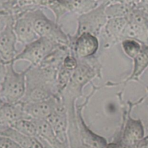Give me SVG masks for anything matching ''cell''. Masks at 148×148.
Segmentation results:
<instances>
[{
    "mask_svg": "<svg viewBox=\"0 0 148 148\" xmlns=\"http://www.w3.org/2000/svg\"><path fill=\"white\" fill-rule=\"evenodd\" d=\"M14 62L6 64V72L0 83V93L2 101L15 103L21 101L26 91L27 69L21 72H16Z\"/></svg>",
    "mask_w": 148,
    "mask_h": 148,
    "instance_id": "6da1fadb",
    "label": "cell"
},
{
    "mask_svg": "<svg viewBox=\"0 0 148 148\" xmlns=\"http://www.w3.org/2000/svg\"><path fill=\"white\" fill-rule=\"evenodd\" d=\"M29 12L33 20L35 31L39 38H47L60 46L70 47L69 36L62 30L57 23L48 18L41 9H35Z\"/></svg>",
    "mask_w": 148,
    "mask_h": 148,
    "instance_id": "7a4b0ae2",
    "label": "cell"
},
{
    "mask_svg": "<svg viewBox=\"0 0 148 148\" xmlns=\"http://www.w3.org/2000/svg\"><path fill=\"white\" fill-rule=\"evenodd\" d=\"M110 1H104L96 8L86 14L79 15L77 18L78 27L77 33L73 37H77L84 33H90L97 36L104 28L108 18L106 13V9Z\"/></svg>",
    "mask_w": 148,
    "mask_h": 148,
    "instance_id": "3957f363",
    "label": "cell"
},
{
    "mask_svg": "<svg viewBox=\"0 0 148 148\" xmlns=\"http://www.w3.org/2000/svg\"><path fill=\"white\" fill-rule=\"evenodd\" d=\"M97 72L89 63L80 60L77 69L74 72L67 87L62 95L65 100H75L81 95L84 85L96 76Z\"/></svg>",
    "mask_w": 148,
    "mask_h": 148,
    "instance_id": "277c9868",
    "label": "cell"
},
{
    "mask_svg": "<svg viewBox=\"0 0 148 148\" xmlns=\"http://www.w3.org/2000/svg\"><path fill=\"white\" fill-rule=\"evenodd\" d=\"M58 46L60 45L47 38H39L33 43L26 45L23 51L16 56L14 62L19 60L27 61L31 64V66H38Z\"/></svg>",
    "mask_w": 148,
    "mask_h": 148,
    "instance_id": "5b68a950",
    "label": "cell"
},
{
    "mask_svg": "<svg viewBox=\"0 0 148 148\" xmlns=\"http://www.w3.org/2000/svg\"><path fill=\"white\" fill-rule=\"evenodd\" d=\"M70 37L71 50L79 60L91 57L98 50L99 41L97 36L90 33H84L77 37Z\"/></svg>",
    "mask_w": 148,
    "mask_h": 148,
    "instance_id": "8992f818",
    "label": "cell"
},
{
    "mask_svg": "<svg viewBox=\"0 0 148 148\" xmlns=\"http://www.w3.org/2000/svg\"><path fill=\"white\" fill-rule=\"evenodd\" d=\"M14 17H12L0 34V59L7 64L14 62L17 51L16 49L17 37L14 31Z\"/></svg>",
    "mask_w": 148,
    "mask_h": 148,
    "instance_id": "52a82bcc",
    "label": "cell"
},
{
    "mask_svg": "<svg viewBox=\"0 0 148 148\" xmlns=\"http://www.w3.org/2000/svg\"><path fill=\"white\" fill-rule=\"evenodd\" d=\"M62 95H57L49 100L40 102L21 103L27 116L32 119H46L50 116L56 109Z\"/></svg>",
    "mask_w": 148,
    "mask_h": 148,
    "instance_id": "ba28073f",
    "label": "cell"
},
{
    "mask_svg": "<svg viewBox=\"0 0 148 148\" xmlns=\"http://www.w3.org/2000/svg\"><path fill=\"white\" fill-rule=\"evenodd\" d=\"M14 31L17 42L23 43L25 46L39 38L35 31L33 20L29 11L14 19Z\"/></svg>",
    "mask_w": 148,
    "mask_h": 148,
    "instance_id": "9c48e42d",
    "label": "cell"
},
{
    "mask_svg": "<svg viewBox=\"0 0 148 148\" xmlns=\"http://www.w3.org/2000/svg\"><path fill=\"white\" fill-rule=\"evenodd\" d=\"M145 138V128L141 119H134L130 115L124 127L122 143L125 146H134Z\"/></svg>",
    "mask_w": 148,
    "mask_h": 148,
    "instance_id": "30bf717a",
    "label": "cell"
},
{
    "mask_svg": "<svg viewBox=\"0 0 148 148\" xmlns=\"http://www.w3.org/2000/svg\"><path fill=\"white\" fill-rule=\"evenodd\" d=\"M76 116L79 135L83 144L89 148H106L108 146L106 140L88 128L82 120L81 110L79 108L77 109Z\"/></svg>",
    "mask_w": 148,
    "mask_h": 148,
    "instance_id": "8fae6325",
    "label": "cell"
},
{
    "mask_svg": "<svg viewBox=\"0 0 148 148\" xmlns=\"http://www.w3.org/2000/svg\"><path fill=\"white\" fill-rule=\"evenodd\" d=\"M25 118L28 117L24 112L20 102L15 103H4L0 106V124L4 127H10L15 122Z\"/></svg>",
    "mask_w": 148,
    "mask_h": 148,
    "instance_id": "7c38bea8",
    "label": "cell"
},
{
    "mask_svg": "<svg viewBox=\"0 0 148 148\" xmlns=\"http://www.w3.org/2000/svg\"><path fill=\"white\" fill-rule=\"evenodd\" d=\"M128 24L126 17L109 18L104 27L105 34L108 39L113 42L122 41V36Z\"/></svg>",
    "mask_w": 148,
    "mask_h": 148,
    "instance_id": "4fadbf2b",
    "label": "cell"
},
{
    "mask_svg": "<svg viewBox=\"0 0 148 148\" xmlns=\"http://www.w3.org/2000/svg\"><path fill=\"white\" fill-rule=\"evenodd\" d=\"M133 72L128 80H137L148 67V46L143 44L142 49L134 59Z\"/></svg>",
    "mask_w": 148,
    "mask_h": 148,
    "instance_id": "5bb4252c",
    "label": "cell"
},
{
    "mask_svg": "<svg viewBox=\"0 0 148 148\" xmlns=\"http://www.w3.org/2000/svg\"><path fill=\"white\" fill-rule=\"evenodd\" d=\"M67 4L69 12L78 14L79 15L86 14L96 8L99 4L95 0H64Z\"/></svg>",
    "mask_w": 148,
    "mask_h": 148,
    "instance_id": "9a60e30c",
    "label": "cell"
},
{
    "mask_svg": "<svg viewBox=\"0 0 148 148\" xmlns=\"http://www.w3.org/2000/svg\"><path fill=\"white\" fill-rule=\"evenodd\" d=\"M40 7H46L53 12L56 18V23L64 14L69 12L67 4L64 0H40Z\"/></svg>",
    "mask_w": 148,
    "mask_h": 148,
    "instance_id": "2e32d148",
    "label": "cell"
},
{
    "mask_svg": "<svg viewBox=\"0 0 148 148\" xmlns=\"http://www.w3.org/2000/svg\"><path fill=\"white\" fill-rule=\"evenodd\" d=\"M10 127L25 136L37 137V128L34 121L32 119H23L14 123Z\"/></svg>",
    "mask_w": 148,
    "mask_h": 148,
    "instance_id": "e0dca14e",
    "label": "cell"
},
{
    "mask_svg": "<svg viewBox=\"0 0 148 148\" xmlns=\"http://www.w3.org/2000/svg\"><path fill=\"white\" fill-rule=\"evenodd\" d=\"M133 8L134 7H131L121 2L110 1L106 9V13L108 19L113 17H126Z\"/></svg>",
    "mask_w": 148,
    "mask_h": 148,
    "instance_id": "ac0fdd59",
    "label": "cell"
},
{
    "mask_svg": "<svg viewBox=\"0 0 148 148\" xmlns=\"http://www.w3.org/2000/svg\"><path fill=\"white\" fill-rule=\"evenodd\" d=\"M124 53L131 59H134L142 49L143 43L133 39H125L121 41Z\"/></svg>",
    "mask_w": 148,
    "mask_h": 148,
    "instance_id": "d6986e66",
    "label": "cell"
},
{
    "mask_svg": "<svg viewBox=\"0 0 148 148\" xmlns=\"http://www.w3.org/2000/svg\"><path fill=\"white\" fill-rule=\"evenodd\" d=\"M0 148H22L19 144L10 137L0 135Z\"/></svg>",
    "mask_w": 148,
    "mask_h": 148,
    "instance_id": "ffe728a7",
    "label": "cell"
},
{
    "mask_svg": "<svg viewBox=\"0 0 148 148\" xmlns=\"http://www.w3.org/2000/svg\"><path fill=\"white\" fill-rule=\"evenodd\" d=\"M12 16L9 14L5 10H0V34L5 28L6 25H7L8 22L10 21V19L12 18Z\"/></svg>",
    "mask_w": 148,
    "mask_h": 148,
    "instance_id": "44dd1931",
    "label": "cell"
},
{
    "mask_svg": "<svg viewBox=\"0 0 148 148\" xmlns=\"http://www.w3.org/2000/svg\"><path fill=\"white\" fill-rule=\"evenodd\" d=\"M111 1L121 2L131 7H134H134H137V6L141 3V0H111Z\"/></svg>",
    "mask_w": 148,
    "mask_h": 148,
    "instance_id": "7402d4cb",
    "label": "cell"
},
{
    "mask_svg": "<svg viewBox=\"0 0 148 148\" xmlns=\"http://www.w3.org/2000/svg\"><path fill=\"white\" fill-rule=\"evenodd\" d=\"M137 7L140 8V10H143L144 12H145L148 15V4H144V3L141 2L138 6H137Z\"/></svg>",
    "mask_w": 148,
    "mask_h": 148,
    "instance_id": "603a6c76",
    "label": "cell"
},
{
    "mask_svg": "<svg viewBox=\"0 0 148 148\" xmlns=\"http://www.w3.org/2000/svg\"><path fill=\"white\" fill-rule=\"evenodd\" d=\"M106 148H126L123 145L117 144V143H111L108 145Z\"/></svg>",
    "mask_w": 148,
    "mask_h": 148,
    "instance_id": "cb8c5ba5",
    "label": "cell"
},
{
    "mask_svg": "<svg viewBox=\"0 0 148 148\" xmlns=\"http://www.w3.org/2000/svg\"><path fill=\"white\" fill-rule=\"evenodd\" d=\"M7 127H4V126H2L1 124H0V133H1V132L4 131V130H5V129H7Z\"/></svg>",
    "mask_w": 148,
    "mask_h": 148,
    "instance_id": "d4e9b609",
    "label": "cell"
},
{
    "mask_svg": "<svg viewBox=\"0 0 148 148\" xmlns=\"http://www.w3.org/2000/svg\"><path fill=\"white\" fill-rule=\"evenodd\" d=\"M0 83H1V80H0ZM4 101H2V99H1V93H0V106L1 105L2 103H4Z\"/></svg>",
    "mask_w": 148,
    "mask_h": 148,
    "instance_id": "484cf974",
    "label": "cell"
},
{
    "mask_svg": "<svg viewBox=\"0 0 148 148\" xmlns=\"http://www.w3.org/2000/svg\"><path fill=\"white\" fill-rule=\"evenodd\" d=\"M141 2L148 4V0H141Z\"/></svg>",
    "mask_w": 148,
    "mask_h": 148,
    "instance_id": "4316f807",
    "label": "cell"
},
{
    "mask_svg": "<svg viewBox=\"0 0 148 148\" xmlns=\"http://www.w3.org/2000/svg\"><path fill=\"white\" fill-rule=\"evenodd\" d=\"M95 1H98V0H95ZM104 1H111V0H104Z\"/></svg>",
    "mask_w": 148,
    "mask_h": 148,
    "instance_id": "83f0119b",
    "label": "cell"
},
{
    "mask_svg": "<svg viewBox=\"0 0 148 148\" xmlns=\"http://www.w3.org/2000/svg\"><path fill=\"white\" fill-rule=\"evenodd\" d=\"M147 106H148V104H147Z\"/></svg>",
    "mask_w": 148,
    "mask_h": 148,
    "instance_id": "f1b7e54d",
    "label": "cell"
}]
</instances>
